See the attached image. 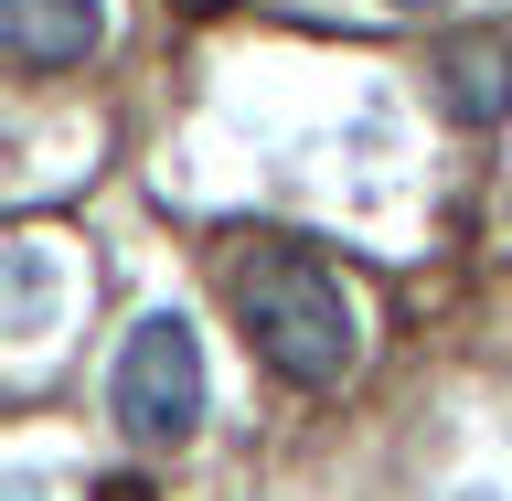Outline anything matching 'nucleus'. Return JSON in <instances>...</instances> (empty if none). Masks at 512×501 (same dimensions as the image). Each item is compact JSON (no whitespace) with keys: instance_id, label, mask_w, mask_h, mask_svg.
Returning <instances> with one entry per match:
<instances>
[{"instance_id":"nucleus-1","label":"nucleus","mask_w":512,"mask_h":501,"mask_svg":"<svg viewBox=\"0 0 512 501\" xmlns=\"http://www.w3.org/2000/svg\"><path fill=\"white\" fill-rule=\"evenodd\" d=\"M235 320H246L256 363L299 395H331V384L363 363V310H352V288L320 267L310 246H256L235 256Z\"/></svg>"},{"instance_id":"nucleus-2","label":"nucleus","mask_w":512,"mask_h":501,"mask_svg":"<svg viewBox=\"0 0 512 501\" xmlns=\"http://www.w3.org/2000/svg\"><path fill=\"white\" fill-rule=\"evenodd\" d=\"M107 406H118L128 438L150 448H182L203 416H214V374H203V331L182 310H150L139 331L118 342V374H107Z\"/></svg>"},{"instance_id":"nucleus-3","label":"nucleus","mask_w":512,"mask_h":501,"mask_svg":"<svg viewBox=\"0 0 512 501\" xmlns=\"http://www.w3.org/2000/svg\"><path fill=\"white\" fill-rule=\"evenodd\" d=\"M107 43V0H0V64H86Z\"/></svg>"},{"instance_id":"nucleus-4","label":"nucleus","mask_w":512,"mask_h":501,"mask_svg":"<svg viewBox=\"0 0 512 501\" xmlns=\"http://www.w3.org/2000/svg\"><path fill=\"white\" fill-rule=\"evenodd\" d=\"M438 107L459 128H491L512 107V43H448L438 54Z\"/></svg>"},{"instance_id":"nucleus-5","label":"nucleus","mask_w":512,"mask_h":501,"mask_svg":"<svg viewBox=\"0 0 512 501\" xmlns=\"http://www.w3.org/2000/svg\"><path fill=\"white\" fill-rule=\"evenodd\" d=\"M374 11H459V0H374Z\"/></svg>"},{"instance_id":"nucleus-6","label":"nucleus","mask_w":512,"mask_h":501,"mask_svg":"<svg viewBox=\"0 0 512 501\" xmlns=\"http://www.w3.org/2000/svg\"><path fill=\"white\" fill-rule=\"evenodd\" d=\"M96 501H150V491H139V480H107V491H96Z\"/></svg>"}]
</instances>
